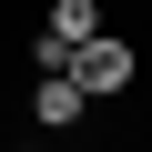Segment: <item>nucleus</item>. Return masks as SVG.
Masks as SVG:
<instances>
[{"label":"nucleus","mask_w":152,"mask_h":152,"mask_svg":"<svg viewBox=\"0 0 152 152\" xmlns=\"http://www.w3.org/2000/svg\"><path fill=\"white\" fill-rule=\"evenodd\" d=\"M102 20H112L102 0H51V10H41V31H51V41H71V51H81V41L102 31Z\"/></svg>","instance_id":"nucleus-3"},{"label":"nucleus","mask_w":152,"mask_h":152,"mask_svg":"<svg viewBox=\"0 0 152 152\" xmlns=\"http://www.w3.org/2000/svg\"><path fill=\"white\" fill-rule=\"evenodd\" d=\"M142 71H152V61H142V41H132L122 20H102L81 51H71V81H81L91 102H122V91H142Z\"/></svg>","instance_id":"nucleus-1"},{"label":"nucleus","mask_w":152,"mask_h":152,"mask_svg":"<svg viewBox=\"0 0 152 152\" xmlns=\"http://www.w3.org/2000/svg\"><path fill=\"white\" fill-rule=\"evenodd\" d=\"M20 112H31V132H51V142H61V132H91V91L71 81V71H31V102H20Z\"/></svg>","instance_id":"nucleus-2"},{"label":"nucleus","mask_w":152,"mask_h":152,"mask_svg":"<svg viewBox=\"0 0 152 152\" xmlns=\"http://www.w3.org/2000/svg\"><path fill=\"white\" fill-rule=\"evenodd\" d=\"M0 152H51V142H0Z\"/></svg>","instance_id":"nucleus-4"}]
</instances>
